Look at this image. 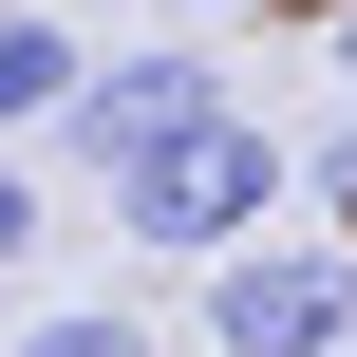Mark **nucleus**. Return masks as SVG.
I'll list each match as a JSON object with an SVG mask.
<instances>
[{
	"mask_svg": "<svg viewBox=\"0 0 357 357\" xmlns=\"http://www.w3.org/2000/svg\"><path fill=\"white\" fill-rule=\"evenodd\" d=\"M282 207V132L245 113V94H207V113H169L151 151H113V226L132 245H169V264H207V245H245Z\"/></svg>",
	"mask_w": 357,
	"mask_h": 357,
	"instance_id": "nucleus-1",
	"label": "nucleus"
},
{
	"mask_svg": "<svg viewBox=\"0 0 357 357\" xmlns=\"http://www.w3.org/2000/svg\"><path fill=\"white\" fill-rule=\"evenodd\" d=\"M357 339V264L339 245H207V357H339Z\"/></svg>",
	"mask_w": 357,
	"mask_h": 357,
	"instance_id": "nucleus-2",
	"label": "nucleus"
},
{
	"mask_svg": "<svg viewBox=\"0 0 357 357\" xmlns=\"http://www.w3.org/2000/svg\"><path fill=\"white\" fill-rule=\"evenodd\" d=\"M207 94H226V75H207L188 38H151V56H113V75L75 56V94H56V113H75V151L113 169V151H151V132H169V113H207Z\"/></svg>",
	"mask_w": 357,
	"mask_h": 357,
	"instance_id": "nucleus-3",
	"label": "nucleus"
},
{
	"mask_svg": "<svg viewBox=\"0 0 357 357\" xmlns=\"http://www.w3.org/2000/svg\"><path fill=\"white\" fill-rule=\"evenodd\" d=\"M56 94H75V38H56L38 0H0V132H38Z\"/></svg>",
	"mask_w": 357,
	"mask_h": 357,
	"instance_id": "nucleus-4",
	"label": "nucleus"
},
{
	"mask_svg": "<svg viewBox=\"0 0 357 357\" xmlns=\"http://www.w3.org/2000/svg\"><path fill=\"white\" fill-rule=\"evenodd\" d=\"M19 357H151V320H113V301H75V320H38Z\"/></svg>",
	"mask_w": 357,
	"mask_h": 357,
	"instance_id": "nucleus-5",
	"label": "nucleus"
},
{
	"mask_svg": "<svg viewBox=\"0 0 357 357\" xmlns=\"http://www.w3.org/2000/svg\"><path fill=\"white\" fill-rule=\"evenodd\" d=\"M320 207H339V226H357V113H339V132H320Z\"/></svg>",
	"mask_w": 357,
	"mask_h": 357,
	"instance_id": "nucleus-6",
	"label": "nucleus"
},
{
	"mask_svg": "<svg viewBox=\"0 0 357 357\" xmlns=\"http://www.w3.org/2000/svg\"><path fill=\"white\" fill-rule=\"evenodd\" d=\"M19 245H38V188H19V169H0V264H19Z\"/></svg>",
	"mask_w": 357,
	"mask_h": 357,
	"instance_id": "nucleus-7",
	"label": "nucleus"
},
{
	"mask_svg": "<svg viewBox=\"0 0 357 357\" xmlns=\"http://www.w3.org/2000/svg\"><path fill=\"white\" fill-rule=\"evenodd\" d=\"M339 75H357V0H339Z\"/></svg>",
	"mask_w": 357,
	"mask_h": 357,
	"instance_id": "nucleus-8",
	"label": "nucleus"
},
{
	"mask_svg": "<svg viewBox=\"0 0 357 357\" xmlns=\"http://www.w3.org/2000/svg\"><path fill=\"white\" fill-rule=\"evenodd\" d=\"M188 19H226V0H188Z\"/></svg>",
	"mask_w": 357,
	"mask_h": 357,
	"instance_id": "nucleus-9",
	"label": "nucleus"
}]
</instances>
